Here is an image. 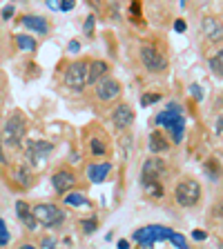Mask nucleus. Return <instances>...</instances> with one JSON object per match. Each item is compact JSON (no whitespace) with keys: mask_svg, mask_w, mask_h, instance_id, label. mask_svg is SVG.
I'll return each instance as SVG.
<instances>
[{"mask_svg":"<svg viewBox=\"0 0 223 249\" xmlns=\"http://www.w3.org/2000/svg\"><path fill=\"white\" fill-rule=\"evenodd\" d=\"M132 240L141 245V249H152L159 240H170L177 249H190L185 236L179 231H174L172 227H165V225H145V227L136 229L132 233Z\"/></svg>","mask_w":223,"mask_h":249,"instance_id":"1","label":"nucleus"},{"mask_svg":"<svg viewBox=\"0 0 223 249\" xmlns=\"http://www.w3.org/2000/svg\"><path fill=\"white\" fill-rule=\"evenodd\" d=\"M156 124L159 127H165L167 131L172 134V140L174 142H181L183 136H185V118H183V111H181V105L177 103H170L167 109H163L161 114H156Z\"/></svg>","mask_w":223,"mask_h":249,"instance_id":"2","label":"nucleus"},{"mask_svg":"<svg viewBox=\"0 0 223 249\" xmlns=\"http://www.w3.org/2000/svg\"><path fill=\"white\" fill-rule=\"evenodd\" d=\"M27 134V120L20 111H16L7 118L5 127H2V134H0V142L9 147H20L22 140H25Z\"/></svg>","mask_w":223,"mask_h":249,"instance_id":"3","label":"nucleus"},{"mask_svg":"<svg viewBox=\"0 0 223 249\" xmlns=\"http://www.w3.org/2000/svg\"><path fill=\"white\" fill-rule=\"evenodd\" d=\"M31 213L36 218V223L42 225V227H61L65 223V218H67L65 209L54 205V202H41L36 207H31Z\"/></svg>","mask_w":223,"mask_h":249,"instance_id":"4","label":"nucleus"},{"mask_svg":"<svg viewBox=\"0 0 223 249\" xmlns=\"http://www.w3.org/2000/svg\"><path fill=\"white\" fill-rule=\"evenodd\" d=\"M174 200L181 205V207L190 209V207H197L199 200H201V185L197 180H181L174 189Z\"/></svg>","mask_w":223,"mask_h":249,"instance_id":"5","label":"nucleus"},{"mask_svg":"<svg viewBox=\"0 0 223 249\" xmlns=\"http://www.w3.org/2000/svg\"><path fill=\"white\" fill-rule=\"evenodd\" d=\"M85 76H87V62L76 60V62H72V65H67L62 78H65V85H67L72 91H83V89L87 87Z\"/></svg>","mask_w":223,"mask_h":249,"instance_id":"6","label":"nucleus"},{"mask_svg":"<svg viewBox=\"0 0 223 249\" xmlns=\"http://www.w3.org/2000/svg\"><path fill=\"white\" fill-rule=\"evenodd\" d=\"M54 151V142H49V140H29L25 145V154H27V160H29V165H42V160H45L47 156Z\"/></svg>","mask_w":223,"mask_h":249,"instance_id":"7","label":"nucleus"},{"mask_svg":"<svg viewBox=\"0 0 223 249\" xmlns=\"http://www.w3.org/2000/svg\"><path fill=\"white\" fill-rule=\"evenodd\" d=\"M165 174V160L163 158H147L143 162V169H141V185L143 182H161V176Z\"/></svg>","mask_w":223,"mask_h":249,"instance_id":"8","label":"nucleus"},{"mask_svg":"<svg viewBox=\"0 0 223 249\" xmlns=\"http://www.w3.org/2000/svg\"><path fill=\"white\" fill-rule=\"evenodd\" d=\"M141 62L145 65L150 71H163L167 67V60L156 47L152 45H143L141 47Z\"/></svg>","mask_w":223,"mask_h":249,"instance_id":"9","label":"nucleus"},{"mask_svg":"<svg viewBox=\"0 0 223 249\" xmlns=\"http://www.w3.org/2000/svg\"><path fill=\"white\" fill-rule=\"evenodd\" d=\"M96 98L103 100V103H112V100H116L121 96V85L116 78L112 76H105L103 80H99L96 83Z\"/></svg>","mask_w":223,"mask_h":249,"instance_id":"10","label":"nucleus"},{"mask_svg":"<svg viewBox=\"0 0 223 249\" xmlns=\"http://www.w3.org/2000/svg\"><path fill=\"white\" fill-rule=\"evenodd\" d=\"M112 123H114V127H119V129H127V127L134 123V109L127 103L116 105L114 111H112Z\"/></svg>","mask_w":223,"mask_h":249,"instance_id":"11","label":"nucleus"},{"mask_svg":"<svg viewBox=\"0 0 223 249\" xmlns=\"http://www.w3.org/2000/svg\"><path fill=\"white\" fill-rule=\"evenodd\" d=\"M74 182H76V176L69 169H58L52 176V187L56 194H67L74 187Z\"/></svg>","mask_w":223,"mask_h":249,"instance_id":"12","label":"nucleus"},{"mask_svg":"<svg viewBox=\"0 0 223 249\" xmlns=\"http://www.w3.org/2000/svg\"><path fill=\"white\" fill-rule=\"evenodd\" d=\"M109 73V65L105 60H92L87 65V76H85V83L87 85H96L99 80H103Z\"/></svg>","mask_w":223,"mask_h":249,"instance_id":"13","label":"nucleus"},{"mask_svg":"<svg viewBox=\"0 0 223 249\" xmlns=\"http://www.w3.org/2000/svg\"><path fill=\"white\" fill-rule=\"evenodd\" d=\"M20 22L27 27V29L31 31H36V36H47L49 34V22L42 18V16H22Z\"/></svg>","mask_w":223,"mask_h":249,"instance_id":"14","label":"nucleus"},{"mask_svg":"<svg viewBox=\"0 0 223 249\" xmlns=\"http://www.w3.org/2000/svg\"><path fill=\"white\" fill-rule=\"evenodd\" d=\"M16 213H18V220H20V223L25 225L29 231H34V229L38 227L36 218H34V213H31V207L27 205L25 200H18V202H16Z\"/></svg>","mask_w":223,"mask_h":249,"instance_id":"15","label":"nucleus"},{"mask_svg":"<svg viewBox=\"0 0 223 249\" xmlns=\"http://www.w3.org/2000/svg\"><path fill=\"white\" fill-rule=\"evenodd\" d=\"M109 171H112V162H94V165L87 167V178L94 185H101L107 178Z\"/></svg>","mask_w":223,"mask_h":249,"instance_id":"16","label":"nucleus"},{"mask_svg":"<svg viewBox=\"0 0 223 249\" xmlns=\"http://www.w3.org/2000/svg\"><path fill=\"white\" fill-rule=\"evenodd\" d=\"M14 178H16V182H18L22 189H29V187L34 185V174H31L29 165H18L16 167Z\"/></svg>","mask_w":223,"mask_h":249,"instance_id":"17","label":"nucleus"},{"mask_svg":"<svg viewBox=\"0 0 223 249\" xmlns=\"http://www.w3.org/2000/svg\"><path fill=\"white\" fill-rule=\"evenodd\" d=\"M147 147H150L152 154H161V151H167V140L161 131H152L150 138H147Z\"/></svg>","mask_w":223,"mask_h":249,"instance_id":"18","label":"nucleus"},{"mask_svg":"<svg viewBox=\"0 0 223 249\" xmlns=\"http://www.w3.org/2000/svg\"><path fill=\"white\" fill-rule=\"evenodd\" d=\"M203 29H205V34H208L210 40H221V22H219V18H205L203 20Z\"/></svg>","mask_w":223,"mask_h":249,"instance_id":"19","label":"nucleus"},{"mask_svg":"<svg viewBox=\"0 0 223 249\" xmlns=\"http://www.w3.org/2000/svg\"><path fill=\"white\" fill-rule=\"evenodd\" d=\"M16 45H18V49H22V52H36L38 49V40L27 36V34H18V36H16Z\"/></svg>","mask_w":223,"mask_h":249,"instance_id":"20","label":"nucleus"},{"mask_svg":"<svg viewBox=\"0 0 223 249\" xmlns=\"http://www.w3.org/2000/svg\"><path fill=\"white\" fill-rule=\"evenodd\" d=\"M65 205H69V207H87L89 200L83 196V194H78V192H67L65 194Z\"/></svg>","mask_w":223,"mask_h":249,"instance_id":"21","label":"nucleus"},{"mask_svg":"<svg viewBox=\"0 0 223 249\" xmlns=\"http://www.w3.org/2000/svg\"><path fill=\"white\" fill-rule=\"evenodd\" d=\"M208 65H210V71H212L217 78L223 76V53L221 52H217L214 56H210Z\"/></svg>","mask_w":223,"mask_h":249,"instance_id":"22","label":"nucleus"},{"mask_svg":"<svg viewBox=\"0 0 223 249\" xmlns=\"http://www.w3.org/2000/svg\"><path fill=\"white\" fill-rule=\"evenodd\" d=\"M141 187H143L152 198H163V194H165V189H163L161 182H143Z\"/></svg>","mask_w":223,"mask_h":249,"instance_id":"23","label":"nucleus"},{"mask_svg":"<svg viewBox=\"0 0 223 249\" xmlns=\"http://www.w3.org/2000/svg\"><path fill=\"white\" fill-rule=\"evenodd\" d=\"M89 151H92L94 156H105L107 154V145H105L101 138L94 136V138H89Z\"/></svg>","mask_w":223,"mask_h":249,"instance_id":"24","label":"nucleus"},{"mask_svg":"<svg viewBox=\"0 0 223 249\" xmlns=\"http://www.w3.org/2000/svg\"><path fill=\"white\" fill-rule=\"evenodd\" d=\"M9 240H11V236H9V229H7V223L0 218V249L7 247V245H9Z\"/></svg>","mask_w":223,"mask_h":249,"instance_id":"25","label":"nucleus"},{"mask_svg":"<svg viewBox=\"0 0 223 249\" xmlns=\"http://www.w3.org/2000/svg\"><path fill=\"white\" fill-rule=\"evenodd\" d=\"M205 171H208L210 180H219V160H208V165H205Z\"/></svg>","mask_w":223,"mask_h":249,"instance_id":"26","label":"nucleus"},{"mask_svg":"<svg viewBox=\"0 0 223 249\" xmlns=\"http://www.w3.org/2000/svg\"><path fill=\"white\" fill-rule=\"evenodd\" d=\"M159 100H161V93H143L141 96V105L143 107H150V105L159 103Z\"/></svg>","mask_w":223,"mask_h":249,"instance_id":"27","label":"nucleus"},{"mask_svg":"<svg viewBox=\"0 0 223 249\" xmlns=\"http://www.w3.org/2000/svg\"><path fill=\"white\" fill-rule=\"evenodd\" d=\"M94 27H96V18H94V16H87V18H85V25H83V34H85V36H92Z\"/></svg>","mask_w":223,"mask_h":249,"instance_id":"28","label":"nucleus"},{"mask_svg":"<svg viewBox=\"0 0 223 249\" xmlns=\"http://www.w3.org/2000/svg\"><path fill=\"white\" fill-rule=\"evenodd\" d=\"M190 93H192V98L197 100V103H201V100H203V87H201V85L192 83V85H190Z\"/></svg>","mask_w":223,"mask_h":249,"instance_id":"29","label":"nucleus"},{"mask_svg":"<svg viewBox=\"0 0 223 249\" xmlns=\"http://www.w3.org/2000/svg\"><path fill=\"white\" fill-rule=\"evenodd\" d=\"M81 227H83L85 233H92V231H96L99 223H96V218H92V220H83V223H81Z\"/></svg>","mask_w":223,"mask_h":249,"instance_id":"30","label":"nucleus"},{"mask_svg":"<svg viewBox=\"0 0 223 249\" xmlns=\"http://www.w3.org/2000/svg\"><path fill=\"white\" fill-rule=\"evenodd\" d=\"M74 0H61V5H56V9H61V11H72L74 9Z\"/></svg>","mask_w":223,"mask_h":249,"instance_id":"31","label":"nucleus"},{"mask_svg":"<svg viewBox=\"0 0 223 249\" xmlns=\"http://www.w3.org/2000/svg\"><path fill=\"white\" fill-rule=\"evenodd\" d=\"M41 249H56V240L54 238H42Z\"/></svg>","mask_w":223,"mask_h":249,"instance_id":"32","label":"nucleus"},{"mask_svg":"<svg viewBox=\"0 0 223 249\" xmlns=\"http://www.w3.org/2000/svg\"><path fill=\"white\" fill-rule=\"evenodd\" d=\"M14 5H7L5 7V9H2V20H9V18H11V16H14Z\"/></svg>","mask_w":223,"mask_h":249,"instance_id":"33","label":"nucleus"},{"mask_svg":"<svg viewBox=\"0 0 223 249\" xmlns=\"http://www.w3.org/2000/svg\"><path fill=\"white\" fill-rule=\"evenodd\" d=\"M192 238L194 240H205V238H208V233L203 231V229H194V231H192Z\"/></svg>","mask_w":223,"mask_h":249,"instance_id":"34","label":"nucleus"},{"mask_svg":"<svg viewBox=\"0 0 223 249\" xmlns=\"http://www.w3.org/2000/svg\"><path fill=\"white\" fill-rule=\"evenodd\" d=\"M67 49H69V53H78V52H81V45H78L76 40H72V42H69Z\"/></svg>","mask_w":223,"mask_h":249,"instance_id":"35","label":"nucleus"},{"mask_svg":"<svg viewBox=\"0 0 223 249\" xmlns=\"http://www.w3.org/2000/svg\"><path fill=\"white\" fill-rule=\"evenodd\" d=\"M221 124H223V118L219 116V118H217V127H214V134H217V136H221Z\"/></svg>","mask_w":223,"mask_h":249,"instance_id":"36","label":"nucleus"},{"mask_svg":"<svg viewBox=\"0 0 223 249\" xmlns=\"http://www.w3.org/2000/svg\"><path fill=\"white\" fill-rule=\"evenodd\" d=\"M174 29H177V31H185V22L177 20V22H174Z\"/></svg>","mask_w":223,"mask_h":249,"instance_id":"37","label":"nucleus"},{"mask_svg":"<svg viewBox=\"0 0 223 249\" xmlns=\"http://www.w3.org/2000/svg\"><path fill=\"white\" fill-rule=\"evenodd\" d=\"M119 249H130V243L127 240H119V245H116Z\"/></svg>","mask_w":223,"mask_h":249,"instance_id":"38","label":"nucleus"},{"mask_svg":"<svg viewBox=\"0 0 223 249\" xmlns=\"http://www.w3.org/2000/svg\"><path fill=\"white\" fill-rule=\"evenodd\" d=\"M7 162V158H5V154H2V142H0V165H5Z\"/></svg>","mask_w":223,"mask_h":249,"instance_id":"39","label":"nucleus"},{"mask_svg":"<svg viewBox=\"0 0 223 249\" xmlns=\"http://www.w3.org/2000/svg\"><path fill=\"white\" fill-rule=\"evenodd\" d=\"M18 249H38V247H36V245H20Z\"/></svg>","mask_w":223,"mask_h":249,"instance_id":"40","label":"nucleus"}]
</instances>
